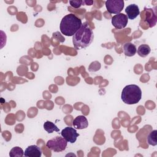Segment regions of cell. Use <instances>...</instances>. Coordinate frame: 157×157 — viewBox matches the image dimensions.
<instances>
[{"label": "cell", "instance_id": "10", "mask_svg": "<svg viewBox=\"0 0 157 157\" xmlns=\"http://www.w3.org/2000/svg\"><path fill=\"white\" fill-rule=\"evenodd\" d=\"M125 12L128 18L130 20H134L139 15L140 10L137 5L136 4H131L126 7Z\"/></svg>", "mask_w": 157, "mask_h": 157}, {"label": "cell", "instance_id": "7", "mask_svg": "<svg viewBox=\"0 0 157 157\" xmlns=\"http://www.w3.org/2000/svg\"><path fill=\"white\" fill-rule=\"evenodd\" d=\"M128 18L126 15L120 13L115 15L112 17V24L117 29H123L125 28L128 24Z\"/></svg>", "mask_w": 157, "mask_h": 157}, {"label": "cell", "instance_id": "17", "mask_svg": "<svg viewBox=\"0 0 157 157\" xmlns=\"http://www.w3.org/2000/svg\"><path fill=\"white\" fill-rule=\"evenodd\" d=\"M83 1L81 0H75V1H69L70 5L74 8H78L81 6Z\"/></svg>", "mask_w": 157, "mask_h": 157}, {"label": "cell", "instance_id": "11", "mask_svg": "<svg viewBox=\"0 0 157 157\" xmlns=\"http://www.w3.org/2000/svg\"><path fill=\"white\" fill-rule=\"evenodd\" d=\"M124 54L127 56H132L137 52V48L134 44L131 42H126L123 47Z\"/></svg>", "mask_w": 157, "mask_h": 157}, {"label": "cell", "instance_id": "9", "mask_svg": "<svg viewBox=\"0 0 157 157\" xmlns=\"http://www.w3.org/2000/svg\"><path fill=\"white\" fill-rule=\"evenodd\" d=\"M72 124L74 128L75 129H83L86 128L88 126V122L85 116L78 115L74 119Z\"/></svg>", "mask_w": 157, "mask_h": 157}, {"label": "cell", "instance_id": "14", "mask_svg": "<svg viewBox=\"0 0 157 157\" xmlns=\"http://www.w3.org/2000/svg\"><path fill=\"white\" fill-rule=\"evenodd\" d=\"M44 128L48 133H52L53 131L59 132V128L52 121H47L44 124Z\"/></svg>", "mask_w": 157, "mask_h": 157}, {"label": "cell", "instance_id": "15", "mask_svg": "<svg viewBox=\"0 0 157 157\" xmlns=\"http://www.w3.org/2000/svg\"><path fill=\"white\" fill-rule=\"evenodd\" d=\"M23 155L24 151L23 149L19 147H13L9 152V156L10 157H21Z\"/></svg>", "mask_w": 157, "mask_h": 157}, {"label": "cell", "instance_id": "18", "mask_svg": "<svg viewBox=\"0 0 157 157\" xmlns=\"http://www.w3.org/2000/svg\"><path fill=\"white\" fill-rule=\"evenodd\" d=\"M83 2H85L86 4V5H89V3H90L91 4L93 3V1H83Z\"/></svg>", "mask_w": 157, "mask_h": 157}, {"label": "cell", "instance_id": "8", "mask_svg": "<svg viewBox=\"0 0 157 157\" xmlns=\"http://www.w3.org/2000/svg\"><path fill=\"white\" fill-rule=\"evenodd\" d=\"M42 150L40 147L36 145L28 146L25 150L24 156L26 157H40Z\"/></svg>", "mask_w": 157, "mask_h": 157}, {"label": "cell", "instance_id": "16", "mask_svg": "<svg viewBox=\"0 0 157 157\" xmlns=\"http://www.w3.org/2000/svg\"><path fill=\"white\" fill-rule=\"evenodd\" d=\"M156 134H157V131L156 129L150 132V133L147 137V142L149 145L152 146H155L157 145Z\"/></svg>", "mask_w": 157, "mask_h": 157}, {"label": "cell", "instance_id": "3", "mask_svg": "<svg viewBox=\"0 0 157 157\" xmlns=\"http://www.w3.org/2000/svg\"><path fill=\"white\" fill-rule=\"evenodd\" d=\"M121 98L123 102L126 104H137L142 98V91L140 87L136 85H126L121 91Z\"/></svg>", "mask_w": 157, "mask_h": 157}, {"label": "cell", "instance_id": "13", "mask_svg": "<svg viewBox=\"0 0 157 157\" xmlns=\"http://www.w3.org/2000/svg\"><path fill=\"white\" fill-rule=\"evenodd\" d=\"M151 52V48L147 44H142L137 48L138 55L142 58L146 57Z\"/></svg>", "mask_w": 157, "mask_h": 157}, {"label": "cell", "instance_id": "12", "mask_svg": "<svg viewBox=\"0 0 157 157\" xmlns=\"http://www.w3.org/2000/svg\"><path fill=\"white\" fill-rule=\"evenodd\" d=\"M146 21L150 25V27H153L156 23V13L153 12V10L151 9H148L146 10Z\"/></svg>", "mask_w": 157, "mask_h": 157}, {"label": "cell", "instance_id": "4", "mask_svg": "<svg viewBox=\"0 0 157 157\" xmlns=\"http://www.w3.org/2000/svg\"><path fill=\"white\" fill-rule=\"evenodd\" d=\"M67 142L61 136H56L48 140L46 143V146L49 149L55 152L64 151L67 147Z\"/></svg>", "mask_w": 157, "mask_h": 157}, {"label": "cell", "instance_id": "5", "mask_svg": "<svg viewBox=\"0 0 157 157\" xmlns=\"http://www.w3.org/2000/svg\"><path fill=\"white\" fill-rule=\"evenodd\" d=\"M105 6L110 13L118 14L123 9V0H108L105 1Z\"/></svg>", "mask_w": 157, "mask_h": 157}, {"label": "cell", "instance_id": "6", "mask_svg": "<svg viewBox=\"0 0 157 157\" xmlns=\"http://www.w3.org/2000/svg\"><path fill=\"white\" fill-rule=\"evenodd\" d=\"M61 136L65 139V140L69 143L73 144L77 140V138L79 136V134L77 132L75 128L72 127H66L64 128L61 132Z\"/></svg>", "mask_w": 157, "mask_h": 157}, {"label": "cell", "instance_id": "1", "mask_svg": "<svg viewBox=\"0 0 157 157\" xmlns=\"http://www.w3.org/2000/svg\"><path fill=\"white\" fill-rule=\"evenodd\" d=\"M94 39L92 29L86 22L83 23L72 37L74 48L77 50L85 48L90 46Z\"/></svg>", "mask_w": 157, "mask_h": 157}, {"label": "cell", "instance_id": "2", "mask_svg": "<svg viewBox=\"0 0 157 157\" xmlns=\"http://www.w3.org/2000/svg\"><path fill=\"white\" fill-rule=\"evenodd\" d=\"M82 25V20L73 13L65 15L60 23V31L66 36H73Z\"/></svg>", "mask_w": 157, "mask_h": 157}]
</instances>
